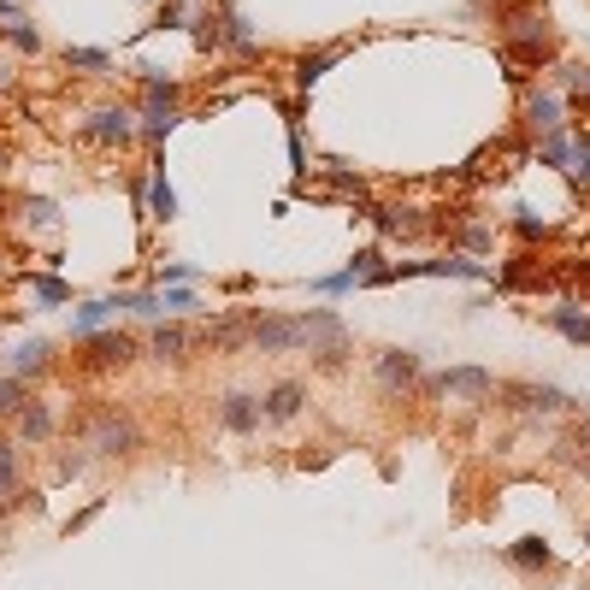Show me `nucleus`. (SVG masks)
<instances>
[{
    "label": "nucleus",
    "instance_id": "10",
    "mask_svg": "<svg viewBox=\"0 0 590 590\" xmlns=\"http://www.w3.org/2000/svg\"><path fill=\"white\" fill-rule=\"evenodd\" d=\"M502 36H508V54L525 59V66L549 54V19H537V12H520L514 24H502Z\"/></svg>",
    "mask_w": 590,
    "mask_h": 590
},
{
    "label": "nucleus",
    "instance_id": "5",
    "mask_svg": "<svg viewBox=\"0 0 590 590\" xmlns=\"http://www.w3.org/2000/svg\"><path fill=\"white\" fill-rule=\"evenodd\" d=\"M366 283H390V260L385 248H360L343 272H325L313 278V296H348V290H366Z\"/></svg>",
    "mask_w": 590,
    "mask_h": 590
},
{
    "label": "nucleus",
    "instance_id": "25",
    "mask_svg": "<svg viewBox=\"0 0 590 590\" xmlns=\"http://www.w3.org/2000/svg\"><path fill=\"white\" fill-rule=\"evenodd\" d=\"M148 355H154V360H183V355H189V331H183V325H154Z\"/></svg>",
    "mask_w": 590,
    "mask_h": 590
},
{
    "label": "nucleus",
    "instance_id": "15",
    "mask_svg": "<svg viewBox=\"0 0 590 590\" xmlns=\"http://www.w3.org/2000/svg\"><path fill=\"white\" fill-rule=\"evenodd\" d=\"M260 408H266V425H290L296 413L308 408V385H301V378H278V385L260 396Z\"/></svg>",
    "mask_w": 590,
    "mask_h": 590
},
{
    "label": "nucleus",
    "instance_id": "21",
    "mask_svg": "<svg viewBox=\"0 0 590 590\" xmlns=\"http://www.w3.org/2000/svg\"><path fill=\"white\" fill-rule=\"evenodd\" d=\"M54 408H47V402H30L24 413H19V443H24V449H42V443L47 437H54Z\"/></svg>",
    "mask_w": 590,
    "mask_h": 590
},
{
    "label": "nucleus",
    "instance_id": "30",
    "mask_svg": "<svg viewBox=\"0 0 590 590\" xmlns=\"http://www.w3.org/2000/svg\"><path fill=\"white\" fill-rule=\"evenodd\" d=\"M89 460H94V455L84 449V443H77L71 455H59V460H54V485H71V478H84V472H89Z\"/></svg>",
    "mask_w": 590,
    "mask_h": 590
},
{
    "label": "nucleus",
    "instance_id": "26",
    "mask_svg": "<svg viewBox=\"0 0 590 590\" xmlns=\"http://www.w3.org/2000/svg\"><path fill=\"white\" fill-rule=\"evenodd\" d=\"M24 283H30V296H36L42 308H66L71 301V283L54 278V272H24Z\"/></svg>",
    "mask_w": 590,
    "mask_h": 590
},
{
    "label": "nucleus",
    "instance_id": "40",
    "mask_svg": "<svg viewBox=\"0 0 590 590\" xmlns=\"http://www.w3.org/2000/svg\"><path fill=\"white\" fill-rule=\"evenodd\" d=\"M101 508H107V502H101V497H94V502L84 508V514H71V520H66V532H84V525H89L94 514H101Z\"/></svg>",
    "mask_w": 590,
    "mask_h": 590
},
{
    "label": "nucleus",
    "instance_id": "9",
    "mask_svg": "<svg viewBox=\"0 0 590 590\" xmlns=\"http://www.w3.org/2000/svg\"><path fill=\"white\" fill-rule=\"evenodd\" d=\"M525 131H532L537 142L555 136V131H567V101H561V89H525Z\"/></svg>",
    "mask_w": 590,
    "mask_h": 590
},
{
    "label": "nucleus",
    "instance_id": "18",
    "mask_svg": "<svg viewBox=\"0 0 590 590\" xmlns=\"http://www.w3.org/2000/svg\"><path fill=\"white\" fill-rule=\"evenodd\" d=\"M47 366H54V343L47 337H24L19 348H12V378H24V385H36Z\"/></svg>",
    "mask_w": 590,
    "mask_h": 590
},
{
    "label": "nucleus",
    "instance_id": "22",
    "mask_svg": "<svg viewBox=\"0 0 590 590\" xmlns=\"http://www.w3.org/2000/svg\"><path fill=\"white\" fill-rule=\"evenodd\" d=\"M549 325L561 331L567 343H590V308H585V301H561V308H549Z\"/></svg>",
    "mask_w": 590,
    "mask_h": 590
},
{
    "label": "nucleus",
    "instance_id": "36",
    "mask_svg": "<svg viewBox=\"0 0 590 590\" xmlns=\"http://www.w3.org/2000/svg\"><path fill=\"white\" fill-rule=\"evenodd\" d=\"M24 213H30V225H36V231H54V225H59L54 201H42V196H30V201H24Z\"/></svg>",
    "mask_w": 590,
    "mask_h": 590
},
{
    "label": "nucleus",
    "instance_id": "4",
    "mask_svg": "<svg viewBox=\"0 0 590 590\" xmlns=\"http://www.w3.org/2000/svg\"><path fill=\"white\" fill-rule=\"evenodd\" d=\"M136 136H142V113H136V107H124V101H107V107H94V113L84 119V142H89V148H131Z\"/></svg>",
    "mask_w": 590,
    "mask_h": 590
},
{
    "label": "nucleus",
    "instance_id": "2",
    "mask_svg": "<svg viewBox=\"0 0 590 590\" xmlns=\"http://www.w3.org/2000/svg\"><path fill=\"white\" fill-rule=\"evenodd\" d=\"M497 390H502V385L485 372V366H449V372H437V378H432V396H437L443 408H460V413L497 402Z\"/></svg>",
    "mask_w": 590,
    "mask_h": 590
},
{
    "label": "nucleus",
    "instance_id": "24",
    "mask_svg": "<svg viewBox=\"0 0 590 590\" xmlns=\"http://www.w3.org/2000/svg\"><path fill=\"white\" fill-rule=\"evenodd\" d=\"M555 561V549L544 544V537H520V544H508V567L514 572H544Z\"/></svg>",
    "mask_w": 590,
    "mask_h": 590
},
{
    "label": "nucleus",
    "instance_id": "17",
    "mask_svg": "<svg viewBox=\"0 0 590 590\" xmlns=\"http://www.w3.org/2000/svg\"><path fill=\"white\" fill-rule=\"evenodd\" d=\"M84 360L89 366H131L136 337H124V331H94V337H84Z\"/></svg>",
    "mask_w": 590,
    "mask_h": 590
},
{
    "label": "nucleus",
    "instance_id": "19",
    "mask_svg": "<svg viewBox=\"0 0 590 590\" xmlns=\"http://www.w3.org/2000/svg\"><path fill=\"white\" fill-rule=\"evenodd\" d=\"M148 219H166V225L178 219V189H171V178H166L159 159L148 166Z\"/></svg>",
    "mask_w": 590,
    "mask_h": 590
},
{
    "label": "nucleus",
    "instance_id": "37",
    "mask_svg": "<svg viewBox=\"0 0 590 590\" xmlns=\"http://www.w3.org/2000/svg\"><path fill=\"white\" fill-rule=\"evenodd\" d=\"M561 89L579 94V101H590V66H561Z\"/></svg>",
    "mask_w": 590,
    "mask_h": 590
},
{
    "label": "nucleus",
    "instance_id": "45",
    "mask_svg": "<svg viewBox=\"0 0 590 590\" xmlns=\"http://www.w3.org/2000/svg\"><path fill=\"white\" fill-rule=\"evenodd\" d=\"M585 544H590V532H585Z\"/></svg>",
    "mask_w": 590,
    "mask_h": 590
},
{
    "label": "nucleus",
    "instance_id": "12",
    "mask_svg": "<svg viewBox=\"0 0 590 590\" xmlns=\"http://www.w3.org/2000/svg\"><path fill=\"white\" fill-rule=\"evenodd\" d=\"M219 425H225V432H236V437H254V432L266 425L260 396H254V390H231L225 402H219Z\"/></svg>",
    "mask_w": 590,
    "mask_h": 590
},
{
    "label": "nucleus",
    "instance_id": "44",
    "mask_svg": "<svg viewBox=\"0 0 590 590\" xmlns=\"http://www.w3.org/2000/svg\"><path fill=\"white\" fill-rule=\"evenodd\" d=\"M183 7H213V0H183Z\"/></svg>",
    "mask_w": 590,
    "mask_h": 590
},
{
    "label": "nucleus",
    "instance_id": "11",
    "mask_svg": "<svg viewBox=\"0 0 590 590\" xmlns=\"http://www.w3.org/2000/svg\"><path fill=\"white\" fill-rule=\"evenodd\" d=\"M243 331H248V343L260 348V355H290V348H301L296 319H260V313H248Z\"/></svg>",
    "mask_w": 590,
    "mask_h": 590
},
{
    "label": "nucleus",
    "instance_id": "3",
    "mask_svg": "<svg viewBox=\"0 0 590 590\" xmlns=\"http://www.w3.org/2000/svg\"><path fill=\"white\" fill-rule=\"evenodd\" d=\"M296 331H301V348H308V355H319V366H343V355H348V331H343V319L331 313V308L296 313Z\"/></svg>",
    "mask_w": 590,
    "mask_h": 590
},
{
    "label": "nucleus",
    "instance_id": "29",
    "mask_svg": "<svg viewBox=\"0 0 590 590\" xmlns=\"http://www.w3.org/2000/svg\"><path fill=\"white\" fill-rule=\"evenodd\" d=\"M30 402H36V396H30V385H24V378H0V420H19V413L30 408Z\"/></svg>",
    "mask_w": 590,
    "mask_h": 590
},
{
    "label": "nucleus",
    "instance_id": "6",
    "mask_svg": "<svg viewBox=\"0 0 590 590\" xmlns=\"http://www.w3.org/2000/svg\"><path fill=\"white\" fill-rule=\"evenodd\" d=\"M390 278H460V283H485L490 266L485 260H467V254H443V260H396Z\"/></svg>",
    "mask_w": 590,
    "mask_h": 590
},
{
    "label": "nucleus",
    "instance_id": "8",
    "mask_svg": "<svg viewBox=\"0 0 590 590\" xmlns=\"http://www.w3.org/2000/svg\"><path fill=\"white\" fill-rule=\"evenodd\" d=\"M497 396H502V408L525 413V420H544V413L567 408V390H555V385H502Z\"/></svg>",
    "mask_w": 590,
    "mask_h": 590
},
{
    "label": "nucleus",
    "instance_id": "20",
    "mask_svg": "<svg viewBox=\"0 0 590 590\" xmlns=\"http://www.w3.org/2000/svg\"><path fill=\"white\" fill-rule=\"evenodd\" d=\"M366 219H372L378 231H390V236L425 231V213H420V207H366Z\"/></svg>",
    "mask_w": 590,
    "mask_h": 590
},
{
    "label": "nucleus",
    "instance_id": "39",
    "mask_svg": "<svg viewBox=\"0 0 590 590\" xmlns=\"http://www.w3.org/2000/svg\"><path fill=\"white\" fill-rule=\"evenodd\" d=\"M572 178L590 183V136H579V159H572Z\"/></svg>",
    "mask_w": 590,
    "mask_h": 590
},
{
    "label": "nucleus",
    "instance_id": "13",
    "mask_svg": "<svg viewBox=\"0 0 590 590\" xmlns=\"http://www.w3.org/2000/svg\"><path fill=\"white\" fill-rule=\"evenodd\" d=\"M24 502V443L19 437H0V514Z\"/></svg>",
    "mask_w": 590,
    "mask_h": 590
},
{
    "label": "nucleus",
    "instance_id": "23",
    "mask_svg": "<svg viewBox=\"0 0 590 590\" xmlns=\"http://www.w3.org/2000/svg\"><path fill=\"white\" fill-rule=\"evenodd\" d=\"M343 59V42H331V47H313V54H301L296 59V89H313L319 77H325L331 66Z\"/></svg>",
    "mask_w": 590,
    "mask_h": 590
},
{
    "label": "nucleus",
    "instance_id": "28",
    "mask_svg": "<svg viewBox=\"0 0 590 590\" xmlns=\"http://www.w3.org/2000/svg\"><path fill=\"white\" fill-rule=\"evenodd\" d=\"M537 159H544V166H572V159H579V136H567V131L544 136L537 142Z\"/></svg>",
    "mask_w": 590,
    "mask_h": 590
},
{
    "label": "nucleus",
    "instance_id": "34",
    "mask_svg": "<svg viewBox=\"0 0 590 590\" xmlns=\"http://www.w3.org/2000/svg\"><path fill=\"white\" fill-rule=\"evenodd\" d=\"M148 30H189V7H183V0H166V7L154 12Z\"/></svg>",
    "mask_w": 590,
    "mask_h": 590
},
{
    "label": "nucleus",
    "instance_id": "14",
    "mask_svg": "<svg viewBox=\"0 0 590 590\" xmlns=\"http://www.w3.org/2000/svg\"><path fill=\"white\" fill-rule=\"evenodd\" d=\"M119 313H124V290L119 296H94V301H84V308H71V343H84V337H94V331H107Z\"/></svg>",
    "mask_w": 590,
    "mask_h": 590
},
{
    "label": "nucleus",
    "instance_id": "7",
    "mask_svg": "<svg viewBox=\"0 0 590 590\" xmlns=\"http://www.w3.org/2000/svg\"><path fill=\"white\" fill-rule=\"evenodd\" d=\"M372 372H378V390H385L390 402H402V396L420 390V355H413V348H385Z\"/></svg>",
    "mask_w": 590,
    "mask_h": 590
},
{
    "label": "nucleus",
    "instance_id": "33",
    "mask_svg": "<svg viewBox=\"0 0 590 590\" xmlns=\"http://www.w3.org/2000/svg\"><path fill=\"white\" fill-rule=\"evenodd\" d=\"M201 278V266H189V260H159V283L154 290H166V283H196Z\"/></svg>",
    "mask_w": 590,
    "mask_h": 590
},
{
    "label": "nucleus",
    "instance_id": "1",
    "mask_svg": "<svg viewBox=\"0 0 590 590\" xmlns=\"http://www.w3.org/2000/svg\"><path fill=\"white\" fill-rule=\"evenodd\" d=\"M84 449H89V455H101V460H131V455L142 449V432H136L131 413H119V408H94V413H89V425H84Z\"/></svg>",
    "mask_w": 590,
    "mask_h": 590
},
{
    "label": "nucleus",
    "instance_id": "31",
    "mask_svg": "<svg viewBox=\"0 0 590 590\" xmlns=\"http://www.w3.org/2000/svg\"><path fill=\"white\" fill-rule=\"evenodd\" d=\"M7 42H12V47H19V54H42V30H36V24H30V19H24V12H19V19H12V24H7Z\"/></svg>",
    "mask_w": 590,
    "mask_h": 590
},
{
    "label": "nucleus",
    "instance_id": "41",
    "mask_svg": "<svg viewBox=\"0 0 590 590\" xmlns=\"http://www.w3.org/2000/svg\"><path fill=\"white\" fill-rule=\"evenodd\" d=\"M19 19V7H12V0H0V24H12Z\"/></svg>",
    "mask_w": 590,
    "mask_h": 590
},
{
    "label": "nucleus",
    "instance_id": "16",
    "mask_svg": "<svg viewBox=\"0 0 590 590\" xmlns=\"http://www.w3.org/2000/svg\"><path fill=\"white\" fill-rule=\"evenodd\" d=\"M219 47H231V54H254V47H260L248 12L236 7V0H219Z\"/></svg>",
    "mask_w": 590,
    "mask_h": 590
},
{
    "label": "nucleus",
    "instance_id": "42",
    "mask_svg": "<svg viewBox=\"0 0 590 590\" xmlns=\"http://www.w3.org/2000/svg\"><path fill=\"white\" fill-rule=\"evenodd\" d=\"M579 443H590V420H585V425H579Z\"/></svg>",
    "mask_w": 590,
    "mask_h": 590
},
{
    "label": "nucleus",
    "instance_id": "35",
    "mask_svg": "<svg viewBox=\"0 0 590 590\" xmlns=\"http://www.w3.org/2000/svg\"><path fill=\"white\" fill-rule=\"evenodd\" d=\"M159 301H166V319H171V313H189V308H196V290H189V283H166Z\"/></svg>",
    "mask_w": 590,
    "mask_h": 590
},
{
    "label": "nucleus",
    "instance_id": "27",
    "mask_svg": "<svg viewBox=\"0 0 590 590\" xmlns=\"http://www.w3.org/2000/svg\"><path fill=\"white\" fill-rule=\"evenodd\" d=\"M66 66L84 71V77H107L113 71V54H107V47H66Z\"/></svg>",
    "mask_w": 590,
    "mask_h": 590
},
{
    "label": "nucleus",
    "instance_id": "38",
    "mask_svg": "<svg viewBox=\"0 0 590 590\" xmlns=\"http://www.w3.org/2000/svg\"><path fill=\"white\" fill-rule=\"evenodd\" d=\"M514 225H520V236H544V231H549L544 219L532 213V207H520V219H514Z\"/></svg>",
    "mask_w": 590,
    "mask_h": 590
},
{
    "label": "nucleus",
    "instance_id": "32",
    "mask_svg": "<svg viewBox=\"0 0 590 590\" xmlns=\"http://www.w3.org/2000/svg\"><path fill=\"white\" fill-rule=\"evenodd\" d=\"M124 313H142V319H166V301H159V290H124Z\"/></svg>",
    "mask_w": 590,
    "mask_h": 590
},
{
    "label": "nucleus",
    "instance_id": "43",
    "mask_svg": "<svg viewBox=\"0 0 590 590\" xmlns=\"http://www.w3.org/2000/svg\"><path fill=\"white\" fill-rule=\"evenodd\" d=\"M7 84H12V71H7V66H0V89H7Z\"/></svg>",
    "mask_w": 590,
    "mask_h": 590
}]
</instances>
